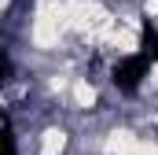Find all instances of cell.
<instances>
[{
    "instance_id": "cell-1",
    "label": "cell",
    "mask_w": 158,
    "mask_h": 155,
    "mask_svg": "<svg viewBox=\"0 0 158 155\" xmlns=\"http://www.w3.org/2000/svg\"><path fill=\"white\" fill-rule=\"evenodd\" d=\"M158 63V30L151 19H143V26H140V48L132 52V55H125L114 63V70H110V81H114V89L125 92V96H136L140 92V85H143V78L151 74V67Z\"/></svg>"
},
{
    "instance_id": "cell-2",
    "label": "cell",
    "mask_w": 158,
    "mask_h": 155,
    "mask_svg": "<svg viewBox=\"0 0 158 155\" xmlns=\"http://www.w3.org/2000/svg\"><path fill=\"white\" fill-rule=\"evenodd\" d=\"M4 155H19L15 148V129H11V118L4 115Z\"/></svg>"
},
{
    "instance_id": "cell-3",
    "label": "cell",
    "mask_w": 158,
    "mask_h": 155,
    "mask_svg": "<svg viewBox=\"0 0 158 155\" xmlns=\"http://www.w3.org/2000/svg\"><path fill=\"white\" fill-rule=\"evenodd\" d=\"M0 81H11V55H0Z\"/></svg>"
}]
</instances>
